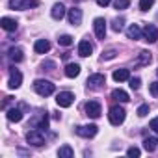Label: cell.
<instances>
[{
	"mask_svg": "<svg viewBox=\"0 0 158 158\" xmlns=\"http://www.w3.org/2000/svg\"><path fill=\"white\" fill-rule=\"evenodd\" d=\"M114 80L115 82H125V80H130V73H128V69H117V71H114Z\"/></svg>",
	"mask_w": 158,
	"mask_h": 158,
	"instance_id": "obj_20",
	"label": "cell"
},
{
	"mask_svg": "<svg viewBox=\"0 0 158 158\" xmlns=\"http://www.w3.org/2000/svg\"><path fill=\"white\" fill-rule=\"evenodd\" d=\"M34 50H35L37 54H47V52L50 50V43H48L47 39H37L35 45H34Z\"/></svg>",
	"mask_w": 158,
	"mask_h": 158,
	"instance_id": "obj_18",
	"label": "cell"
},
{
	"mask_svg": "<svg viewBox=\"0 0 158 158\" xmlns=\"http://www.w3.org/2000/svg\"><path fill=\"white\" fill-rule=\"evenodd\" d=\"M110 2H112V0H97V4H99L101 8H106V6H108Z\"/></svg>",
	"mask_w": 158,
	"mask_h": 158,
	"instance_id": "obj_37",
	"label": "cell"
},
{
	"mask_svg": "<svg viewBox=\"0 0 158 158\" xmlns=\"http://www.w3.org/2000/svg\"><path fill=\"white\" fill-rule=\"evenodd\" d=\"M73 101H74V95H73L71 91H61V93H58V97H56V102H58L60 108H69V106L73 104Z\"/></svg>",
	"mask_w": 158,
	"mask_h": 158,
	"instance_id": "obj_7",
	"label": "cell"
},
{
	"mask_svg": "<svg viewBox=\"0 0 158 158\" xmlns=\"http://www.w3.org/2000/svg\"><path fill=\"white\" fill-rule=\"evenodd\" d=\"M149 63H151V52H149V50H141L139 56H138V60L134 61V65H136V67H145V65H149Z\"/></svg>",
	"mask_w": 158,
	"mask_h": 158,
	"instance_id": "obj_17",
	"label": "cell"
},
{
	"mask_svg": "<svg viewBox=\"0 0 158 158\" xmlns=\"http://www.w3.org/2000/svg\"><path fill=\"white\" fill-rule=\"evenodd\" d=\"M50 15H52V19H54V21H61V19H63V15H65V6H63L61 2L54 4V6H52V11H50Z\"/></svg>",
	"mask_w": 158,
	"mask_h": 158,
	"instance_id": "obj_16",
	"label": "cell"
},
{
	"mask_svg": "<svg viewBox=\"0 0 158 158\" xmlns=\"http://www.w3.org/2000/svg\"><path fill=\"white\" fill-rule=\"evenodd\" d=\"M67 19H69V23L73 26H78V24L82 23V10L80 8H71L67 11Z\"/></svg>",
	"mask_w": 158,
	"mask_h": 158,
	"instance_id": "obj_13",
	"label": "cell"
},
{
	"mask_svg": "<svg viewBox=\"0 0 158 158\" xmlns=\"http://www.w3.org/2000/svg\"><path fill=\"white\" fill-rule=\"evenodd\" d=\"M143 37H145L147 43H154V41H158V28H156L154 24H147V26L143 28Z\"/></svg>",
	"mask_w": 158,
	"mask_h": 158,
	"instance_id": "obj_12",
	"label": "cell"
},
{
	"mask_svg": "<svg viewBox=\"0 0 158 158\" xmlns=\"http://www.w3.org/2000/svg\"><path fill=\"white\" fill-rule=\"evenodd\" d=\"M127 154H128V156H139V149H138V147H130V149L127 151Z\"/></svg>",
	"mask_w": 158,
	"mask_h": 158,
	"instance_id": "obj_35",
	"label": "cell"
},
{
	"mask_svg": "<svg viewBox=\"0 0 158 158\" xmlns=\"http://www.w3.org/2000/svg\"><path fill=\"white\" fill-rule=\"evenodd\" d=\"M112 99L117 101V102H128V101H130V99H128V93L123 91V89H114V91H112Z\"/></svg>",
	"mask_w": 158,
	"mask_h": 158,
	"instance_id": "obj_24",
	"label": "cell"
},
{
	"mask_svg": "<svg viewBox=\"0 0 158 158\" xmlns=\"http://www.w3.org/2000/svg\"><path fill=\"white\" fill-rule=\"evenodd\" d=\"M141 34H143V32H141V28H139L138 24H130L128 30H127L128 39H134V41H136V39H141Z\"/></svg>",
	"mask_w": 158,
	"mask_h": 158,
	"instance_id": "obj_21",
	"label": "cell"
},
{
	"mask_svg": "<svg viewBox=\"0 0 158 158\" xmlns=\"http://www.w3.org/2000/svg\"><path fill=\"white\" fill-rule=\"evenodd\" d=\"M86 115H89L91 119H99L101 117V114H102V110H101V104L97 102V101H89V102H86Z\"/></svg>",
	"mask_w": 158,
	"mask_h": 158,
	"instance_id": "obj_5",
	"label": "cell"
},
{
	"mask_svg": "<svg viewBox=\"0 0 158 158\" xmlns=\"http://www.w3.org/2000/svg\"><path fill=\"white\" fill-rule=\"evenodd\" d=\"M104 84H106V76L101 74V73L91 74V76L88 78V88H91V89H101Z\"/></svg>",
	"mask_w": 158,
	"mask_h": 158,
	"instance_id": "obj_6",
	"label": "cell"
},
{
	"mask_svg": "<svg viewBox=\"0 0 158 158\" xmlns=\"http://www.w3.org/2000/svg\"><path fill=\"white\" fill-rule=\"evenodd\" d=\"M0 26H2L6 32H15L17 30V21L11 17H2L0 19Z\"/></svg>",
	"mask_w": 158,
	"mask_h": 158,
	"instance_id": "obj_15",
	"label": "cell"
},
{
	"mask_svg": "<svg viewBox=\"0 0 158 158\" xmlns=\"http://www.w3.org/2000/svg\"><path fill=\"white\" fill-rule=\"evenodd\" d=\"M37 6H39L37 0H10L11 10H30V8H37Z\"/></svg>",
	"mask_w": 158,
	"mask_h": 158,
	"instance_id": "obj_3",
	"label": "cell"
},
{
	"mask_svg": "<svg viewBox=\"0 0 158 158\" xmlns=\"http://www.w3.org/2000/svg\"><path fill=\"white\" fill-rule=\"evenodd\" d=\"M156 74H158V71H156Z\"/></svg>",
	"mask_w": 158,
	"mask_h": 158,
	"instance_id": "obj_39",
	"label": "cell"
},
{
	"mask_svg": "<svg viewBox=\"0 0 158 158\" xmlns=\"http://www.w3.org/2000/svg\"><path fill=\"white\" fill-rule=\"evenodd\" d=\"M125 114H127V112H125L121 106H112V108H110V114H108L110 123L115 125V127H119V125L125 121Z\"/></svg>",
	"mask_w": 158,
	"mask_h": 158,
	"instance_id": "obj_2",
	"label": "cell"
},
{
	"mask_svg": "<svg viewBox=\"0 0 158 158\" xmlns=\"http://www.w3.org/2000/svg\"><path fill=\"white\" fill-rule=\"evenodd\" d=\"M97 132H99L97 125H84V127H78L76 128V134L82 136V138H93Z\"/></svg>",
	"mask_w": 158,
	"mask_h": 158,
	"instance_id": "obj_11",
	"label": "cell"
},
{
	"mask_svg": "<svg viewBox=\"0 0 158 158\" xmlns=\"http://www.w3.org/2000/svg\"><path fill=\"white\" fill-rule=\"evenodd\" d=\"M93 30H95V35L97 39H104L106 37V21L102 17H97L93 21Z\"/></svg>",
	"mask_w": 158,
	"mask_h": 158,
	"instance_id": "obj_9",
	"label": "cell"
},
{
	"mask_svg": "<svg viewBox=\"0 0 158 158\" xmlns=\"http://www.w3.org/2000/svg\"><path fill=\"white\" fill-rule=\"evenodd\" d=\"M43 67H47V71H52L54 69V61H45Z\"/></svg>",
	"mask_w": 158,
	"mask_h": 158,
	"instance_id": "obj_38",
	"label": "cell"
},
{
	"mask_svg": "<svg viewBox=\"0 0 158 158\" xmlns=\"http://www.w3.org/2000/svg\"><path fill=\"white\" fill-rule=\"evenodd\" d=\"M8 119H10L11 123H19V121L23 119V110H21V108H11V110H8Z\"/></svg>",
	"mask_w": 158,
	"mask_h": 158,
	"instance_id": "obj_25",
	"label": "cell"
},
{
	"mask_svg": "<svg viewBox=\"0 0 158 158\" xmlns=\"http://www.w3.org/2000/svg\"><path fill=\"white\" fill-rule=\"evenodd\" d=\"M149 91H151L152 97H158V82H152V84L149 86Z\"/></svg>",
	"mask_w": 158,
	"mask_h": 158,
	"instance_id": "obj_33",
	"label": "cell"
},
{
	"mask_svg": "<svg viewBox=\"0 0 158 158\" xmlns=\"http://www.w3.org/2000/svg\"><path fill=\"white\" fill-rule=\"evenodd\" d=\"M30 125H32L34 128L47 130V128H48V115H47V112H45V114H39L37 117H34V119L30 121Z\"/></svg>",
	"mask_w": 158,
	"mask_h": 158,
	"instance_id": "obj_10",
	"label": "cell"
},
{
	"mask_svg": "<svg viewBox=\"0 0 158 158\" xmlns=\"http://www.w3.org/2000/svg\"><path fill=\"white\" fill-rule=\"evenodd\" d=\"M78 74H80V65H78V63H67V67H65V76L74 78V76H78Z\"/></svg>",
	"mask_w": 158,
	"mask_h": 158,
	"instance_id": "obj_23",
	"label": "cell"
},
{
	"mask_svg": "<svg viewBox=\"0 0 158 158\" xmlns=\"http://www.w3.org/2000/svg\"><path fill=\"white\" fill-rule=\"evenodd\" d=\"M8 54H10V60H11V61H15V63H19V61H23V60H24L23 48H19V47H11V48L8 50Z\"/></svg>",
	"mask_w": 158,
	"mask_h": 158,
	"instance_id": "obj_19",
	"label": "cell"
},
{
	"mask_svg": "<svg viewBox=\"0 0 158 158\" xmlns=\"http://www.w3.org/2000/svg\"><path fill=\"white\" fill-rule=\"evenodd\" d=\"M91 52H93V45L88 39H82L80 45H78V54L82 58H88V56H91Z\"/></svg>",
	"mask_w": 158,
	"mask_h": 158,
	"instance_id": "obj_14",
	"label": "cell"
},
{
	"mask_svg": "<svg viewBox=\"0 0 158 158\" xmlns=\"http://www.w3.org/2000/svg\"><path fill=\"white\" fill-rule=\"evenodd\" d=\"M58 156H60V158H73V156H74V151H73L69 145H63V147H60Z\"/></svg>",
	"mask_w": 158,
	"mask_h": 158,
	"instance_id": "obj_26",
	"label": "cell"
},
{
	"mask_svg": "<svg viewBox=\"0 0 158 158\" xmlns=\"http://www.w3.org/2000/svg\"><path fill=\"white\" fill-rule=\"evenodd\" d=\"M151 128H152V130L158 134V117H154V119L151 121Z\"/></svg>",
	"mask_w": 158,
	"mask_h": 158,
	"instance_id": "obj_36",
	"label": "cell"
},
{
	"mask_svg": "<svg viewBox=\"0 0 158 158\" xmlns=\"http://www.w3.org/2000/svg\"><path fill=\"white\" fill-rule=\"evenodd\" d=\"M58 43H60L61 47H69V45H73V37L65 34V35H61V37L58 39Z\"/></svg>",
	"mask_w": 158,
	"mask_h": 158,
	"instance_id": "obj_30",
	"label": "cell"
},
{
	"mask_svg": "<svg viewBox=\"0 0 158 158\" xmlns=\"http://www.w3.org/2000/svg\"><path fill=\"white\" fill-rule=\"evenodd\" d=\"M147 114H149V104H141V106L138 108V115H139V117H145Z\"/></svg>",
	"mask_w": 158,
	"mask_h": 158,
	"instance_id": "obj_32",
	"label": "cell"
},
{
	"mask_svg": "<svg viewBox=\"0 0 158 158\" xmlns=\"http://www.w3.org/2000/svg\"><path fill=\"white\" fill-rule=\"evenodd\" d=\"M26 141H28L30 145L41 147V145H45V136L41 134V130H39V128H37V130H30V132L26 134Z\"/></svg>",
	"mask_w": 158,
	"mask_h": 158,
	"instance_id": "obj_4",
	"label": "cell"
},
{
	"mask_svg": "<svg viewBox=\"0 0 158 158\" xmlns=\"http://www.w3.org/2000/svg\"><path fill=\"white\" fill-rule=\"evenodd\" d=\"M139 86H141V80H139V78H130V88H132V89H139Z\"/></svg>",
	"mask_w": 158,
	"mask_h": 158,
	"instance_id": "obj_34",
	"label": "cell"
},
{
	"mask_svg": "<svg viewBox=\"0 0 158 158\" xmlns=\"http://www.w3.org/2000/svg\"><path fill=\"white\" fill-rule=\"evenodd\" d=\"M123 24H125V19H123V17H119V19H114V23H112V28H114V32H121V30H123Z\"/></svg>",
	"mask_w": 158,
	"mask_h": 158,
	"instance_id": "obj_27",
	"label": "cell"
},
{
	"mask_svg": "<svg viewBox=\"0 0 158 158\" xmlns=\"http://www.w3.org/2000/svg\"><path fill=\"white\" fill-rule=\"evenodd\" d=\"M23 84V74H21V71L19 69H11L10 71V80H8V86L11 88V89H17L19 86Z\"/></svg>",
	"mask_w": 158,
	"mask_h": 158,
	"instance_id": "obj_8",
	"label": "cell"
},
{
	"mask_svg": "<svg viewBox=\"0 0 158 158\" xmlns=\"http://www.w3.org/2000/svg\"><path fill=\"white\" fill-rule=\"evenodd\" d=\"M154 4V0H139V10L141 11H149Z\"/></svg>",
	"mask_w": 158,
	"mask_h": 158,
	"instance_id": "obj_29",
	"label": "cell"
},
{
	"mask_svg": "<svg viewBox=\"0 0 158 158\" xmlns=\"http://www.w3.org/2000/svg\"><path fill=\"white\" fill-rule=\"evenodd\" d=\"M115 54H117V52H115L114 48H108V50L102 52V60H112V58H115Z\"/></svg>",
	"mask_w": 158,
	"mask_h": 158,
	"instance_id": "obj_31",
	"label": "cell"
},
{
	"mask_svg": "<svg viewBox=\"0 0 158 158\" xmlns=\"http://www.w3.org/2000/svg\"><path fill=\"white\" fill-rule=\"evenodd\" d=\"M114 6L115 10H127L130 6V0H114Z\"/></svg>",
	"mask_w": 158,
	"mask_h": 158,
	"instance_id": "obj_28",
	"label": "cell"
},
{
	"mask_svg": "<svg viewBox=\"0 0 158 158\" xmlns=\"http://www.w3.org/2000/svg\"><path fill=\"white\" fill-rule=\"evenodd\" d=\"M156 147H158V138L151 136V138H145V139H143V149H145V151L152 152V151H156Z\"/></svg>",
	"mask_w": 158,
	"mask_h": 158,
	"instance_id": "obj_22",
	"label": "cell"
},
{
	"mask_svg": "<svg viewBox=\"0 0 158 158\" xmlns=\"http://www.w3.org/2000/svg\"><path fill=\"white\" fill-rule=\"evenodd\" d=\"M34 89H35V93L41 95V97H48V95L54 93L56 86H54L52 82H48V80H41V78H39V80L34 82Z\"/></svg>",
	"mask_w": 158,
	"mask_h": 158,
	"instance_id": "obj_1",
	"label": "cell"
}]
</instances>
